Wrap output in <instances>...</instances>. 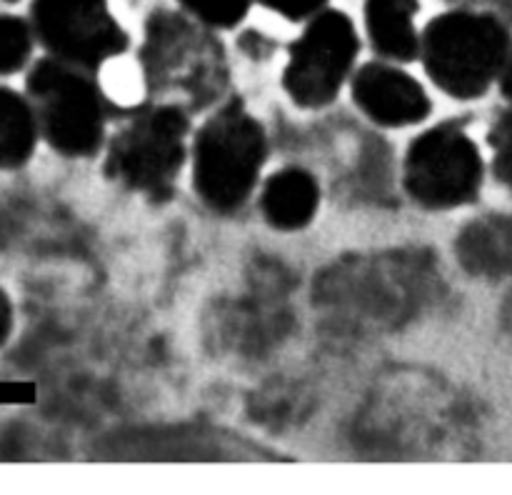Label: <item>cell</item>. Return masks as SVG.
<instances>
[{
	"instance_id": "obj_18",
	"label": "cell",
	"mask_w": 512,
	"mask_h": 495,
	"mask_svg": "<svg viewBox=\"0 0 512 495\" xmlns=\"http://www.w3.org/2000/svg\"><path fill=\"white\" fill-rule=\"evenodd\" d=\"M500 85H503V93L512 98V50L508 55V60H505V68L503 73H500Z\"/></svg>"
},
{
	"instance_id": "obj_11",
	"label": "cell",
	"mask_w": 512,
	"mask_h": 495,
	"mask_svg": "<svg viewBox=\"0 0 512 495\" xmlns=\"http://www.w3.org/2000/svg\"><path fill=\"white\" fill-rule=\"evenodd\" d=\"M418 0H368L365 23L375 48L388 58L410 60L420 53V38L413 18Z\"/></svg>"
},
{
	"instance_id": "obj_6",
	"label": "cell",
	"mask_w": 512,
	"mask_h": 495,
	"mask_svg": "<svg viewBox=\"0 0 512 495\" xmlns=\"http://www.w3.org/2000/svg\"><path fill=\"white\" fill-rule=\"evenodd\" d=\"M483 160L473 140L453 125L428 130L408 150L405 188L428 208H453L475 198Z\"/></svg>"
},
{
	"instance_id": "obj_7",
	"label": "cell",
	"mask_w": 512,
	"mask_h": 495,
	"mask_svg": "<svg viewBox=\"0 0 512 495\" xmlns=\"http://www.w3.org/2000/svg\"><path fill=\"white\" fill-rule=\"evenodd\" d=\"M355 53L358 35L348 15L320 13L295 43L285 70V90L303 108H323L338 95Z\"/></svg>"
},
{
	"instance_id": "obj_17",
	"label": "cell",
	"mask_w": 512,
	"mask_h": 495,
	"mask_svg": "<svg viewBox=\"0 0 512 495\" xmlns=\"http://www.w3.org/2000/svg\"><path fill=\"white\" fill-rule=\"evenodd\" d=\"M13 325H15V313H13V303H10L8 293L0 285V348L10 340L13 335Z\"/></svg>"
},
{
	"instance_id": "obj_3",
	"label": "cell",
	"mask_w": 512,
	"mask_h": 495,
	"mask_svg": "<svg viewBox=\"0 0 512 495\" xmlns=\"http://www.w3.org/2000/svg\"><path fill=\"white\" fill-rule=\"evenodd\" d=\"M265 160V133L243 108L215 113L195 140V188L215 210H233L258 180Z\"/></svg>"
},
{
	"instance_id": "obj_19",
	"label": "cell",
	"mask_w": 512,
	"mask_h": 495,
	"mask_svg": "<svg viewBox=\"0 0 512 495\" xmlns=\"http://www.w3.org/2000/svg\"><path fill=\"white\" fill-rule=\"evenodd\" d=\"M3 3H18V0H3Z\"/></svg>"
},
{
	"instance_id": "obj_2",
	"label": "cell",
	"mask_w": 512,
	"mask_h": 495,
	"mask_svg": "<svg viewBox=\"0 0 512 495\" xmlns=\"http://www.w3.org/2000/svg\"><path fill=\"white\" fill-rule=\"evenodd\" d=\"M420 48L430 78L445 93L475 98L503 73L510 35L493 15L448 13L430 23Z\"/></svg>"
},
{
	"instance_id": "obj_4",
	"label": "cell",
	"mask_w": 512,
	"mask_h": 495,
	"mask_svg": "<svg viewBox=\"0 0 512 495\" xmlns=\"http://www.w3.org/2000/svg\"><path fill=\"white\" fill-rule=\"evenodd\" d=\"M28 20L45 55L93 70L128 38L105 0H30Z\"/></svg>"
},
{
	"instance_id": "obj_8",
	"label": "cell",
	"mask_w": 512,
	"mask_h": 495,
	"mask_svg": "<svg viewBox=\"0 0 512 495\" xmlns=\"http://www.w3.org/2000/svg\"><path fill=\"white\" fill-rule=\"evenodd\" d=\"M355 103L375 123L410 125L430 113V98L423 85L390 65H365L353 83Z\"/></svg>"
},
{
	"instance_id": "obj_14",
	"label": "cell",
	"mask_w": 512,
	"mask_h": 495,
	"mask_svg": "<svg viewBox=\"0 0 512 495\" xmlns=\"http://www.w3.org/2000/svg\"><path fill=\"white\" fill-rule=\"evenodd\" d=\"M183 5L208 25L220 28L235 25L248 10V0H183Z\"/></svg>"
},
{
	"instance_id": "obj_5",
	"label": "cell",
	"mask_w": 512,
	"mask_h": 495,
	"mask_svg": "<svg viewBox=\"0 0 512 495\" xmlns=\"http://www.w3.org/2000/svg\"><path fill=\"white\" fill-rule=\"evenodd\" d=\"M185 130L188 123L178 108L148 110L110 145V175L143 193H168L185 158Z\"/></svg>"
},
{
	"instance_id": "obj_1",
	"label": "cell",
	"mask_w": 512,
	"mask_h": 495,
	"mask_svg": "<svg viewBox=\"0 0 512 495\" xmlns=\"http://www.w3.org/2000/svg\"><path fill=\"white\" fill-rule=\"evenodd\" d=\"M40 140L65 158H88L103 143V98L88 70L45 55L25 73Z\"/></svg>"
},
{
	"instance_id": "obj_10",
	"label": "cell",
	"mask_w": 512,
	"mask_h": 495,
	"mask_svg": "<svg viewBox=\"0 0 512 495\" xmlns=\"http://www.w3.org/2000/svg\"><path fill=\"white\" fill-rule=\"evenodd\" d=\"M40 128L28 95L0 85V170H20L33 160Z\"/></svg>"
},
{
	"instance_id": "obj_12",
	"label": "cell",
	"mask_w": 512,
	"mask_h": 495,
	"mask_svg": "<svg viewBox=\"0 0 512 495\" xmlns=\"http://www.w3.org/2000/svg\"><path fill=\"white\" fill-rule=\"evenodd\" d=\"M458 255L475 273H500L512 265V223L485 220L460 235Z\"/></svg>"
},
{
	"instance_id": "obj_15",
	"label": "cell",
	"mask_w": 512,
	"mask_h": 495,
	"mask_svg": "<svg viewBox=\"0 0 512 495\" xmlns=\"http://www.w3.org/2000/svg\"><path fill=\"white\" fill-rule=\"evenodd\" d=\"M490 143L495 150V173L512 185V108L495 123Z\"/></svg>"
},
{
	"instance_id": "obj_13",
	"label": "cell",
	"mask_w": 512,
	"mask_h": 495,
	"mask_svg": "<svg viewBox=\"0 0 512 495\" xmlns=\"http://www.w3.org/2000/svg\"><path fill=\"white\" fill-rule=\"evenodd\" d=\"M38 45L28 18L0 13V78H10L30 68L33 50Z\"/></svg>"
},
{
	"instance_id": "obj_9",
	"label": "cell",
	"mask_w": 512,
	"mask_h": 495,
	"mask_svg": "<svg viewBox=\"0 0 512 495\" xmlns=\"http://www.w3.org/2000/svg\"><path fill=\"white\" fill-rule=\"evenodd\" d=\"M318 200L320 190L313 175L300 168H285L265 185L263 213L275 228L295 230L313 220Z\"/></svg>"
},
{
	"instance_id": "obj_16",
	"label": "cell",
	"mask_w": 512,
	"mask_h": 495,
	"mask_svg": "<svg viewBox=\"0 0 512 495\" xmlns=\"http://www.w3.org/2000/svg\"><path fill=\"white\" fill-rule=\"evenodd\" d=\"M263 3L288 18H305V15L318 13L325 0H263Z\"/></svg>"
}]
</instances>
